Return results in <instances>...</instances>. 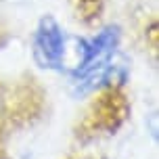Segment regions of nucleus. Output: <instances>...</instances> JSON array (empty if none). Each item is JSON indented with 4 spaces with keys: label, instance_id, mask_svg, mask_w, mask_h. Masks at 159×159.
I'll use <instances>...</instances> for the list:
<instances>
[{
    "label": "nucleus",
    "instance_id": "obj_1",
    "mask_svg": "<svg viewBox=\"0 0 159 159\" xmlns=\"http://www.w3.org/2000/svg\"><path fill=\"white\" fill-rule=\"evenodd\" d=\"M32 55L38 67L63 71L65 67V32L55 17H42L32 40Z\"/></svg>",
    "mask_w": 159,
    "mask_h": 159
}]
</instances>
